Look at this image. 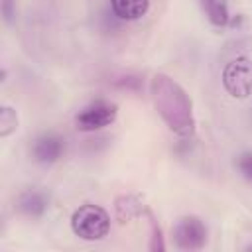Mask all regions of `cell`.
Wrapping results in <instances>:
<instances>
[{
    "mask_svg": "<svg viewBox=\"0 0 252 252\" xmlns=\"http://www.w3.org/2000/svg\"><path fill=\"white\" fill-rule=\"evenodd\" d=\"M150 93L154 106L165 126L179 138H189L195 132L193 102L185 89L169 75L158 73L150 81Z\"/></svg>",
    "mask_w": 252,
    "mask_h": 252,
    "instance_id": "1",
    "label": "cell"
},
{
    "mask_svg": "<svg viewBox=\"0 0 252 252\" xmlns=\"http://www.w3.org/2000/svg\"><path fill=\"white\" fill-rule=\"evenodd\" d=\"M71 230L75 236L89 242L102 240L110 232V217L100 205H81L71 215Z\"/></svg>",
    "mask_w": 252,
    "mask_h": 252,
    "instance_id": "2",
    "label": "cell"
},
{
    "mask_svg": "<svg viewBox=\"0 0 252 252\" xmlns=\"http://www.w3.org/2000/svg\"><path fill=\"white\" fill-rule=\"evenodd\" d=\"M222 89L238 100H244L252 94V59L246 55H238L224 63L220 73Z\"/></svg>",
    "mask_w": 252,
    "mask_h": 252,
    "instance_id": "3",
    "label": "cell"
},
{
    "mask_svg": "<svg viewBox=\"0 0 252 252\" xmlns=\"http://www.w3.org/2000/svg\"><path fill=\"white\" fill-rule=\"evenodd\" d=\"M118 116V106L110 100H94L81 108L75 116V128L81 132H94L110 126Z\"/></svg>",
    "mask_w": 252,
    "mask_h": 252,
    "instance_id": "4",
    "label": "cell"
},
{
    "mask_svg": "<svg viewBox=\"0 0 252 252\" xmlns=\"http://www.w3.org/2000/svg\"><path fill=\"white\" fill-rule=\"evenodd\" d=\"M173 242L179 250H201L207 244V226L199 217H181L173 226Z\"/></svg>",
    "mask_w": 252,
    "mask_h": 252,
    "instance_id": "5",
    "label": "cell"
},
{
    "mask_svg": "<svg viewBox=\"0 0 252 252\" xmlns=\"http://www.w3.org/2000/svg\"><path fill=\"white\" fill-rule=\"evenodd\" d=\"M63 152H65V140L53 132L39 134L32 144V158L35 163L41 165H51L59 161Z\"/></svg>",
    "mask_w": 252,
    "mask_h": 252,
    "instance_id": "6",
    "label": "cell"
},
{
    "mask_svg": "<svg viewBox=\"0 0 252 252\" xmlns=\"http://www.w3.org/2000/svg\"><path fill=\"white\" fill-rule=\"evenodd\" d=\"M18 211L28 219H39L49 209V195L41 189H26L16 199Z\"/></svg>",
    "mask_w": 252,
    "mask_h": 252,
    "instance_id": "7",
    "label": "cell"
},
{
    "mask_svg": "<svg viewBox=\"0 0 252 252\" xmlns=\"http://www.w3.org/2000/svg\"><path fill=\"white\" fill-rule=\"evenodd\" d=\"M110 12L116 20L122 22H136L150 10V0H108Z\"/></svg>",
    "mask_w": 252,
    "mask_h": 252,
    "instance_id": "8",
    "label": "cell"
},
{
    "mask_svg": "<svg viewBox=\"0 0 252 252\" xmlns=\"http://www.w3.org/2000/svg\"><path fill=\"white\" fill-rule=\"evenodd\" d=\"M201 10L205 12L207 20L213 26H226L230 22V12H228V2L226 0H199Z\"/></svg>",
    "mask_w": 252,
    "mask_h": 252,
    "instance_id": "9",
    "label": "cell"
},
{
    "mask_svg": "<svg viewBox=\"0 0 252 252\" xmlns=\"http://www.w3.org/2000/svg\"><path fill=\"white\" fill-rule=\"evenodd\" d=\"M16 128H18V114H16V110L10 108V106H2L0 108V136L6 138Z\"/></svg>",
    "mask_w": 252,
    "mask_h": 252,
    "instance_id": "10",
    "label": "cell"
},
{
    "mask_svg": "<svg viewBox=\"0 0 252 252\" xmlns=\"http://www.w3.org/2000/svg\"><path fill=\"white\" fill-rule=\"evenodd\" d=\"M236 169L246 181L252 183V152H244L236 158Z\"/></svg>",
    "mask_w": 252,
    "mask_h": 252,
    "instance_id": "11",
    "label": "cell"
},
{
    "mask_svg": "<svg viewBox=\"0 0 252 252\" xmlns=\"http://www.w3.org/2000/svg\"><path fill=\"white\" fill-rule=\"evenodd\" d=\"M150 228H152V240H150V250H163L165 244H163V236H161V228L158 226V222L150 217Z\"/></svg>",
    "mask_w": 252,
    "mask_h": 252,
    "instance_id": "12",
    "label": "cell"
},
{
    "mask_svg": "<svg viewBox=\"0 0 252 252\" xmlns=\"http://www.w3.org/2000/svg\"><path fill=\"white\" fill-rule=\"evenodd\" d=\"M16 14H18L16 0H2V18H4V22L6 24H14Z\"/></svg>",
    "mask_w": 252,
    "mask_h": 252,
    "instance_id": "13",
    "label": "cell"
},
{
    "mask_svg": "<svg viewBox=\"0 0 252 252\" xmlns=\"http://www.w3.org/2000/svg\"><path fill=\"white\" fill-rule=\"evenodd\" d=\"M246 250H252V244H250V246H246Z\"/></svg>",
    "mask_w": 252,
    "mask_h": 252,
    "instance_id": "14",
    "label": "cell"
}]
</instances>
